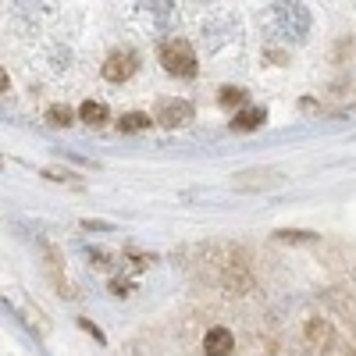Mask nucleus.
Instances as JSON below:
<instances>
[{
	"mask_svg": "<svg viewBox=\"0 0 356 356\" xmlns=\"http://www.w3.org/2000/svg\"><path fill=\"white\" fill-rule=\"evenodd\" d=\"M157 122L168 125V129H178V125L193 122V104L189 100H164L161 111H157Z\"/></svg>",
	"mask_w": 356,
	"mask_h": 356,
	"instance_id": "4",
	"label": "nucleus"
},
{
	"mask_svg": "<svg viewBox=\"0 0 356 356\" xmlns=\"http://www.w3.org/2000/svg\"><path fill=\"white\" fill-rule=\"evenodd\" d=\"M129 289H132L129 282H111V292L114 296H129Z\"/></svg>",
	"mask_w": 356,
	"mask_h": 356,
	"instance_id": "14",
	"label": "nucleus"
},
{
	"mask_svg": "<svg viewBox=\"0 0 356 356\" xmlns=\"http://www.w3.org/2000/svg\"><path fill=\"white\" fill-rule=\"evenodd\" d=\"M264 122H267L264 107H250V111H239V114H235L232 129H235V132H253V129H260Z\"/></svg>",
	"mask_w": 356,
	"mask_h": 356,
	"instance_id": "7",
	"label": "nucleus"
},
{
	"mask_svg": "<svg viewBox=\"0 0 356 356\" xmlns=\"http://www.w3.org/2000/svg\"><path fill=\"white\" fill-rule=\"evenodd\" d=\"M218 100H221L225 107H243V104H246V89H239V86H225Z\"/></svg>",
	"mask_w": 356,
	"mask_h": 356,
	"instance_id": "11",
	"label": "nucleus"
},
{
	"mask_svg": "<svg viewBox=\"0 0 356 356\" xmlns=\"http://www.w3.org/2000/svg\"><path fill=\"white\" fill-rule=\"evenodd\" d=\"M303 335H307V342H310L314 349H332V346H335V328H332V321H321V317L307 321Z\"/></svg>",
	"mask_w": 356,
	"mask_h": 356,
	"instance_id": "5",
	"label": "nucleus"
},
{
	"mask_svg": "<svg viewBox=\"0 0 356 356\" xmlns=\"http://www.w3.org/2000/svg\"><path fill=\"white\" fill-rule=\"evenodd\" d=\"M278 239L282 243H307V239H314V232H278Z\"/></svg>",
	"mask_w": 356,
	"mask_h": 356,
	"instance_id": "12",
	"label": "nucleus"
},
{
	"mask_svg": "<svg viewBox=\"0 0 356 356\" xmlns=\"http://www.w3.org/2000/svg\"><path fill=\"white\" fill-rule=\"evenodd\" d=\"M132 72H136V54L132 50H118L104 61V79L107 82H125V79H132Z\"/></svg>",
	"mask_w": 356,
	"mask_h": 356,
	"instance_id": "3",
	"label": "nucleus"
},
{
	"mask_svg": "<svg viewBox=\"0 0 356 356\" xmlns=\"http://www.w3.org/2000/svg\"><path fill=\"white\" fill-rule=\"evenodd\" d=\"M43 175H47V178H54V182H72V178H75L72 171H57V168H50V171H43Z\"/></svg>",
	"mask_w": 356,
	"mask_h": 356,
	"instance_id": "13",
	"label": "nucleus"
},
{
	"mask_svg": "<svg viewBox=\"0 0 356 356\" xmlns=\"http://www.w3.org/2000/svg\"><path fill=\"white\" fill-rule=\"evenodd\" d=\"M161 65L171 75L189 79V75H196V54L186 40H168V43H161Z\"/></svg>",
	"mask_w": 356,
	"mask_h": 356,
	"instance_id": "1",
	"label": "nucleus"
},
{
	"mask_svg": "<svg viewBox=\"0 0 356 356\" xmlns=\"http://www.w3.org/2000/svg\"><path fill=\"white\" fill-rule=\"evenodd\" d=\"M235 349V335L228 328H211L203 335V353L207 356H228Z\"/></svg>",
	"mask_w": 356,
	"mask_h": 356,
	"instance_id": "6",
	"label": "nucleus"
},
{
	"mask_svg": "<svg viewBox=\"0 0 356 356\" xmlns=\"http://www.w3.org/2000/svg\"><path fill=\"white\" fill-rule=\"evenodd\" d=\"M79 118H82V122L86 125H104L107 122V104H100V100H86L82 107H79Z\"/></svg>",
	"mask_w": 356,
	"mask_h": 356,
	"instance_id": "8",
	"label": "nucleus"
},
{
	"mask_svg": "<svg viewBox=\"0 0 356 356\" xmlns=\"http://www.w3.org/2000/svg\"><path fill=\"white\" fill-rule=\"evenodd\" d=\"M47 122L57 125V129H68V125H72V107H68V104H54V107H47Z\"/></svg>",
	"mask_w": 356,
	"mask_h": 356,
	"instance_id": "10",
	"label": "nucleus"
},
{
	"mask_svg": "<svg viewBox=\"0 0 356 356\" xmlns=\"http://www.w3.org/2000/svg\"><path fill=\"white\" fill-rule=\"evenodd\" d=\"M275 22L285 36L292 40H303L310 33V11L307 4H275Z\"/></svg>",
	"mask_w": 356,
	"mask_h": 356,
	"instance_id": "2",
	"label": "nucleus"
},
{
	"mask_svg": "<svg viewBox=\"0 0 356 356\" xmlns=\"http://www.w3.org/2000/svg\"><path fill=\"white\" fill-rule=\"evenodd\" d=\"M118 129H122V132H143V129H150V114H139V111L122 114V122H118Z\"/></svg>",
	"mask_w": 356,
	"mask_h": 356,
	"instance_id": "9",
	"label": "nucleus"
}]
</instances>
